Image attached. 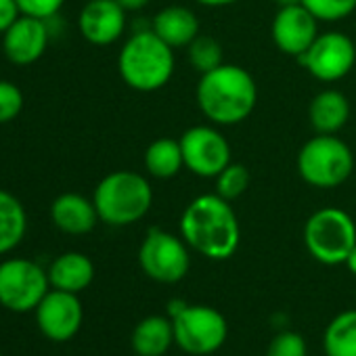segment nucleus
Masks as SVG:
<instances>
[{"label":"nucleus","instance_id":"obj_21","mask_svg":"<svg viewBox=\"0 0 356 356\" xmlns=\"http://www.w3.org/2000/svg\"><path fill=\"white\" fill-rule=\"evenodd\" d=\"M28 231V214L24 204L0 189V256L13 252L26 237Z\"/></svg>","mask_w":356,"mask_h":356},{"label":"nucleus","instance_id":"obj_23","mask_svg":"<svg viewBox=\"0 0 356 356\" xmlns=\"http://www.w3.org/2000/svg\"><path fill=\"white\" fill-rule=\"evenodd\" d=\"M327 356H356V310L337 314L325 329Z\"/></svg>","mask_w":356,"mask_h":356},{"label":"nucleus","instance_id":"obj_30","mask_svg":"<svg viewBox=\"0 0 356 356\" xmlns=\"http://www.w3.org/2000/svg\"><path fill=\"white\" fill-rule=\"evenodd\" d=\"M22 15L19 7L15 0H0V34H5V30Z\"/></svg>","mask_w":356,"mask_h":356},{"label":"nucleus","instance_id":"obj_4","mask_svg":"<svg viewBox=\"0 0 356 356\" xmlns=\"http://www.w3.org/2000/svg\"><path fill=\"white\" fill-rule=\"evenodd\" d=\"M99 220L111 227H128L140 220L153 204V189L145 176L118 170L107 174L92 195Z\"/></svg>","mask_w":356,"mask_h":356},{"label":"nucleus","instance_id":"obj_20","mask_svg":"<svg viewBox=\"0 0 356 356\" xmlns=\"http://www.w3.org/2000/svg\"><path fill=\"white\" fill-rule=\"evenodd\" d=\"M174 341V325L165 316H147L132 331V350L138 356H161Z\"/></svg>","mask_w":356,"mask_h":356},{"label":"nucleus","instance_id":"obj_17","mask_svg":"<svg viewBox=\"0 0 356 356\" xmlns=\"http://www.w3.org/2000/svg\"><path fill=\"white\" fill-rule=\"evenodd\" d=\"M153 32L172 49L189 47L200 36V22L187 7H165L153 19Z\"/></svg>","mask_w":356,"mask_h":356},{"label":"nucleus","instance_id":"obj_32","mask_svg":"<svg viewBox=\"0 0 356 356\" xmlns=\"http://www.w3.org/2000/svg\"><path fill=\"white\" fill-rule=\"evenodd\" d=\"M204 7H227V5H233V3H239V0H197Z\"/></svg>","mask_w":356,"mask_h":356},{"label":"nucleus","instance_id":"obj_18","mask_svg":"<svg viewBox=\"0 0 356 356\" xmlns=\"http://www.w3.org/2000/svg\"><path fill=\"white\" fill-rule=\"evenodd\" d=\"M49 281L53 289L80 293L95 279V264L88 256L80 252H67L53 260L49 266Z\"/></svg>","mask_w":356,"mask_h":356},{"label":"nucleus","instance_id":"obj_8","mask_svg":"<svg viewBox=\"0 0 356 356\" xmlns=\"http://www.w3.org/2000/svg\"><path fill=\"white\" fill-rule=\"evenodd\" d=\"M174 325V341L178 348L195 354L206 356L216 352L229 333L225 316L210 306H183L176 314H172Z\"/></svg>","mask_w":356,"mask_h":356},{"label":"nucleus","instance_id":"obj_9","mask_svg":"<svg viewBox=\"0 0 356 356\" xmlns=\"http://www.w3.org/2000/svg\"><path fill=\"white\" fill-rule=\"evenodd\" d=\"M138 262L149 279L157 283H178L189 273L191 258L185 239L161 229H151L140 245Z\"/></svg>","mask_w":356,"mask_h":356},{"label":"nucleus","instance_id":"obj_24","mask_svg":"<svg viewBox=\"0 0 356 356\" xmlns=\"http://www.w3.org/2000/svg\"><path fill=\"white\" fill-rule=\"evenodd\" d=\"M189 61L200 74H208L222 65V47L212 36H197L189 44Z\"/></svg>","mask_w":356,"mask_h":356},{"label":"nucleus","instance_id":"obj_33","mask_svg":"<svg viewBox=\"0 0 356 356\" xmlns=\"http://www.w3.org/2000/svg\"><path fill=\"white\" fill-rule=\"evenodd\" d=\"M346 266L350 268L352 275H356V245H354V250L350 252V256H348V260H346Z\"/></svg>","mask_w":356,"mask_h":356},{"label":"nucleus","instance_id":"obj_6","mask_svg":"<svg viewBox=\"0 0 356 356\" xmlns=\"http://www.w3.org/2000/svg\"><path fill=\"white\" fill-rule=\"evenodd\" d=\"M304 243L310 256L323 264H346L356 245V225L343 210L323 208L304 227Z\"/></svg>","mask_w":356,"mask_h":356},{"label":"nucleus","instance_id":"obj_15","mask_svg":"<svg viewBox=\"0 0 356 356\" xmlns=\"http://www.w3.org/2000/svg\"><path fill=\"white\" fill-rule=\"evenodd\" d=\"M49 44V30L44 19L19 15L3 34V53L13 65L36 63Z\"/></svg>","mask_w":356,"mask_h":356},{"label":"nucleus","instance_id":"obj_22","mask_svg":"<svg viewBox=\"0 0 356 356\" xmlns=\"http://www.w3.org/2000/svg\"><path fill=\"white\" fill-rule=\"evenodd\" d=\"M185 165L181 140L157 138L145 151V168L155 178H172Z\"/></svg>","mask_w":356,"mask_h":356},{"label":"nucleus","instance_id":"obj_2","mask_svg":"<svg viewBox=\"0 0 356 356\" xmlns=\"http://www.w3.org/2000/svg\"><path fill=\"white\" fill-rule=\"evenodd\" d=\"M258 86L248 70L227 65L202 74L197 84V105L202 113L220 126L243 122L256 107Z\"/></svg>","mask_w":356,"mask_h":356},{"label":"nucleus","instance_id":"obj_19","mask_svg":"<svg viewBox=\"0 0 356 356\" xmlns=\"http://www.w3.org/2000/svg\"><path fill=\"white\" fill-rule=\"evenodd\" d=\"M350 115L348 99L337 90H323L310 103V122L318 134H335Z\"/></svg>","mask_w":356,"mask_h":356},{"label":"nucleus","instance_id":"obj_12","mask_svg":"<svg viewBox=\"0 0 356 356\" xmlns=\"http://www.w3.org/2000/svg\"><path fill=\"white\" fill-rule=\"evenodd\" d=\"M34 312L40 333L51 341L72 339L80 331L84 318V308L78 293L61 289H49Z\"/></svg>","mask_w":356,"mask_h":356},{"label":"nucleus","instance_id":"obj_11","mask_svg":"<svg viewBox=\"0 0 356 356\" xmlns=\"http://www.w3.org/2000/svg\"><path fill=\"white\" fill-rule=\"evenodd\" d=\"M185 165L202 176L216 178L231 163V147L227 138L210 126H193L181 136Z\"/></svg>","mask_w":356,"mask_h":356},{"label":"nucleus","instance_id":"obj_10","mask_svg":"<svg viewBox=\"0 0 356 356\" xmlns=\"http://www.w3.org/2000/svg\"><path fill=\"white\" fill-rule=\"evenodd\" d=\"M300 63L321 82H335L350 74L356 61L354 42L341 32L318 34L310 49L298 57Z\"/></svg>","mask_w":356,"mask_h":356},{"label":"nucleus","instance_id":"obj_13","mask_svg":"<svg viewBox=\"0 0 356 356\" xmlns=\"http://www.w3.org/2000/svg\"><path fill=\"white\" fill-rule=\"evenodd\" d=\"M318 36V19L304 7H281L273 22V40L285 55L300 57Z\"/></svg>","mask_w":356,"mask_h":356},{"label":"nucleus","instance_id":"obj_31","mask_svg":"<svg viewBox=\"0 0 356 356\" xmlns=\"http://www.w3.org/2000/svg\"><path fill=\"white\" fill-rule=\"evenodd\" d=\"M118 3L126 9V11H140V9H145L151 0H118Z\"/></svg>","mask_w":356,"mask_h":356},{"label":"nucleus","instance_id":"obj_35","mask_svg":"<svg viewBox=\"0 0 356 356\" xmlns=\"http://www.w3.org/2000/svg\"><path fill=\"white\" fill-rule=\"evenodd\" d=\"M0 356H5V354H0Z\"/></svg>","mask_w":356,"mask_h":356},{"label":"nucleus","instance_id":"obj_27","mask_svg":"<svg viewBox=\"0 0 356 356\" xmlns=\"http://www.w3.org/2000/svg\"><path fill=\"white\" fill-rule=\"evenodd\" d=\"M24 109V92L15 82L0 80V124L13 122Z\"/></svg>","mask_w":356,"mask_h":356},{"label":"nucleus","instance_id":"obj_25","mask_svg":"<svg viewBox=\"0 0 356 356\" xmlns=\"http://www.w3.org/2000/svg\"><path fill=\"white\" fill-rule=\"evenodd\" d=\"M250 181H252L250 170L243 163H229L216 176V195H220L227 202H233L248 191Z\"/></svg>","mask_w":356,"mask_h":356},{"label":"nucleus","instance_id":"obj_28","mask_svg":"<svg viewBox=\"0 0 356 356\" xmlns=\"http://www.w3.org/2000/svg\"><path fill=\"white\" fill-rule=\"evenodd\" d=\"M266 356H306V341L293 331H283L270 341Z\"/></svg>","mask_w":356,"mask_h":356},{"label":"nucleus","instance_id":"obj_1","mask_svg":"<svg viewBox=\"0 0 356 356\" xmlns=\"http://www.w3.org/2000/svg\"><path fill=\"white\" fill-rule=\"evenodd\" d=\"M181 235L189 248L210 260L231 258L241 239L237 214L220 195L195 197L181 216Z\"/></svg>","mask_w":356,"mask_h":356},{"label":"nucleus","instance_id":"obj_3","mask_svg":"<svg viewBox=\"0 0 356 356\" xmlns=\"http://www.w3.org/2000/svg\"><path fill=\"white\" fill-rule=\"evenodd\" d=\"M118 70L130 88L138 92L159 90L174 74L172 47H168L153 30L136 32L122 47Z\"/></svg>","mask_w":356,"mask_h":356},{"label":"nucleus","instance_id":"obj_26","mask_svg":"<svg viewBox=\"0 0 356 356\" xmlns=\"http://www.w3.org/2000/svg\"><path fill=\"white\" fill-rule=\"evenodd\" d=\"M302 5L318 22H339L354 13L356 0H302Z\"/></svg>","mask_w":356,"mask_h":356},{"label":"nucleus","instance_id":"obj_34","mask_svg":"<svg viewBox=\"0 0 356 356\" xmlns=\"http://www.w3.org/2000/svg\"><path fill=\"white\" fill-rule=\"evenodd\" d=\"M279 7H293V5H302V0H277Z\"/></svg>","mask_w":356,"mask_h":356},{"label":"nucleus","instance_id":"obj_7","mask_svg":"<svg viewBox=\"0 0 356 356\" xmlns=\"http://www.w3.org/2000/svg\"><path fill=\"white\" fill-rule=\"evenodd\" d=\"M49 273L34 260L9 258L0 262V306L11 312H30L49 293Z\"/></svg>","mask_w":356,"mask_h":356},{"label":"nucleus","instance_id":"obj_29","mask_svg":"<svg viewBox=\"0 0 356 356\" xmlns=\"http://www.w3.org/2000/svg\"><path fill=\"white\" fill-rule=\"evenodd\" d=\"M22 15H32V17H38V19H49V17H55L65 0H15Z\"/></svg>","mask_w":356,"mask_h":356},{"label":"nucleus","instance_id":"obj_14","mask_svg":"<svg viewBox=\"0 0 356 356\" xmlns=\"http://www.w3.org/2000/svg\"><path fill=\"white\" fill-rule=\"evenodd\" d=\"M80 34L95 47H109L126 30V9L118 0H88L78 17Z\"/></svg>","mask_w":356,"mask_h":356},{"label":"nucleus","instance_id":"obj_16","mask_svg":"<svg viewBox=\"0 0 356 356\" xmlns=\"http://www.w3.org/2000/svg\"><path fill=\"white\" fill-rule=\"evenodd\" d=\"M53 225L67 235H86L95 229L99 214L95 202L78 193H63L51 204Z\"/></svg>","mask_w":356,"mask_h":356},{"label":"nucleus","instance_id":"obj_5","mask_svg":"<svg viewBox=\"0 0 356 356\" xmlns=\"http://www.w3.org/2000/svg\"><path fill=\"white\" fill-rule=\"evenodd\" d=\"M354 170L350 147L333 134L310 138L298 153V172L304 181L318 189H333L346 183Z\"/></svg>","mask_w":356,"mask_h":356}]
</instances>
